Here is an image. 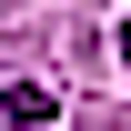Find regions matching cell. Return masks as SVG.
<instances>
[{
    "label": "cell",
    "instance_id": "2",
    "mask_svg": "<svg viewBox=\"0 0 131 131\" xmlns=\"http://www.w3.org/2000/svg\"><path fill=\"white\" fill-rule=\"evenodd\" d=\"M121 61H131V20H121Z\"/></svg>",
    "mask_w": 131,
    "mask_h": 131
},
{
    "label": "cell",
    "instance_id": "1",
    "mask_svg": "<svg viewBox=\"0 0 131 131\" xmlns=\"http://www.w3.org/2000/svg\"><path fill=\"white\" fill-rule=\"evenodd\" d=\"M0 121H10V131H40V121H61L50 81H0Z\"/></svg>",
    "mask_w": 131,
    "mask_h": 131
}]
</instances>
